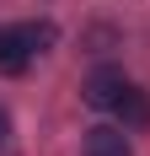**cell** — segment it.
Wrapping results in <instances>:
<instances>
[{"instance_id":"6da1fadb","label":"cell","mask_w":150,"mask_h":156,"mask_svg":"<svg viewBox=\"0 0 150 156\" xmlns=\"http://www.w3.org/2000/svg\"><path fill=\"white\" fill-rule=\"evenodd\" d=\"M54 43V22H16V27H0V70L5 76H22L32 65V54H43Z\"/></svg>"},{"instance_id":"277c9868","label":"cell","mask_w":150,"mask_h":156,"mask_svg":"<svg viewBox=\"0 0 150 156\" xmlns=\"http://www.w3.org/2000/svg\"><path fill=\"white\" fill-rule=\"evenodd\" d=\"M113 113H118V124H123V129H145V124H150V97L139 92L134 81H129V86H123V97H118V108H113Z\"/></svg>"},{"instance_id":"5b68a950","label":"cell","mask_w":150,"mask_h":156,"mask_svg":"<svg viewBox=\"0 0 150 156\" xmlns=\"http://www.w3.org/2000/svg\"><path fill=\"white\" fill-rule=\"evenodd\" d=\"M5 145H11V113L0 108V151H5Z\"/></svg>"},{"instance_id":"3957f363","label":"cell","mask_w":150,"mask_h":156,"mask_svg":"<svg viewBox=\"0 0 150 156\" xmlns=\"http://www.w3.org/2000/svg\"><path fill=\"white\" fill-rule=\"evenodd\" d=\"M86 156H134V145H129L123 129L97 124V129H86Z\"/></svg>"},{"instance_id":"7a4b0ae2","label":"cell","mask_w":150,"mask_h":156,"mask_svg":"<svg viewBox=\"0 0 150 156\" xmlns=\"http://www.w3.org/2000/svg\"><path fill=\"white\" fill-rule=\"evenodd\" d=\"M123 86H129V81H123V70H91L86 76V86H80V97H86V108H97V113H113L118 108V97H123Z\"/></svg>"}]
</instances>
